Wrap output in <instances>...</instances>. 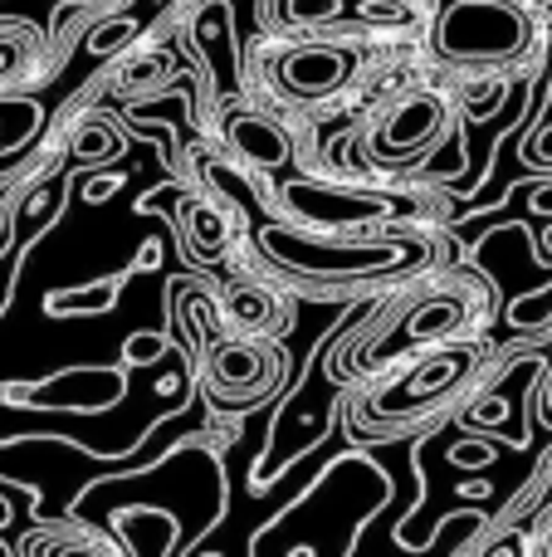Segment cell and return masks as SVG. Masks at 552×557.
<instances>
[{
  "instance_id": "6da1fadb",
  "label": "cell",
  "mask_w": 552,
  "mask_h": 557,
  "mask_svg": "<svg viewBox=\"0 0 552 557\" xmlns=\"http://www.w3.org/2000/svg\"><path fill=\"white\" fill-rule=\"evenodd\" d=\"M250 260L269 270L289 294L352 298L362 288H397L446 264L436 225H401L397 235L377 231H299V225H260Z\"/></svg>"
},
{
  "instance_id": "7a4b0ae2",
  "label": "cell",
  "mask_w": 552,
  "mask_h": 557,
  "mask_svg": "<svg viewBox=\"0 0 552 557\" xmlns=\"http://www.w3.org/2000/svg\"><path fill=\"white\" fill-rule=\"evenodd\" d=\"M489 318H494V298L479 274L436 264L416 278H401L397 288H387V304L362 323V333H352V343L338 352V382H372L426 347L475 337Z\"/></svg>"
},
{
  "instance_id": "3957f363",
  "label": "cell",
  "mask_w": 552,
  "mask_h": 557,
  "mask_svg": "<svg viewBox=\"0 0 552 557\" xmlns=\"http://www.w3.org/2000/svg\"><path fill=\"white\" fill-rule=\"evenodd\" d=\"M489 372V352L475 337L426 347L387 367L372 382L348 386V425L362 441H406L446 425L475 401V386Z\"/></svg>"
},
{
  "instance_id": "277c9868",
  "label": "cell",
  "mask_w": 552,
  "mask_h": 557,
  "mask_svg": "<svg viewBox=\"0 0 552 557\" xmlns=\"http://www.w3.org/2000/svg\"><path fill=\"white\" fill-rule=\"evenodd\" d=\"M372 49L367 29H264L250 49V88L289 123L318 117L362 94Z\"/></svg>"
},
{
  "instance_id": "5b68a950",
  "label": "cell",
  "mask_w": 552,
  "mask_h": 557,
  "mask_svg": "<svg viewBox=\"0 0 552 557\" xmlns=\"http://www.w3.org/2000/svg\"><path fill=\"white\" fill-rule=\"evenodd\" d=\"M528 45H534V25L514 0H455L446 10H430L421 35V54L440 78L494 74Z\"/></svg>"
},
{
  "instance_id": "8992f818",
  "label": "cell",
  "mask_w": 552,
  "mask_h": 557,
  "mask_svg": "<svg viewBox=\"0 0 552 557\" xmlns=\"http://www.w3.org/2000/svg\"><path fill=\"white\" fill-rule=\"evenodd\" d=\"M284 347L279 337H250V333H230L221 327L215 337L201 343V386L215 406L225 411H250V406L269 401L284 386Z\"/></svg>"
},
{
  "instance_id": "52a82bcc",
  "label": "cell",
  "mask_w": 552,
  "mask_h": 557,
  "mask_svg": "<svg viewBox=\"0 0 552 557\" xmlns=\"http://www.w3.org/2000/svg\"><path fill=\"white\" fill-rule=\"evenodd\" d=\"M215 147L230 157L240 172H250L254 182L269 186L274 176H284L293 166V133L289 117L264 108L260 98L250 103H225L215 113Z\"/></svg>"
},
{
  "instance_id": "ba28073f",
  "label": "cell",
  "mask_w": 552,
  "mask_h": 557,
  "mask_svg": "<svg viewBox=\"0 0 552 557\" xmlns=\"http://www.w3.org/2000/svg\"><path fill=\"white\" fill-rule=\"evenodd\" d=\"M215 313L221 327L230 333H250V337H284L293 327V298L269 270H260L254 260H244L230 278L215 284Z\"/></svg>"
},
{
  "instance_id": "9c48e42d",
  "label": "cell",
  "mask_w": 552,
  "mask_h": 557,
  "mask_svg": "<svg viewBox=\"0 0 552 557\" xmlns=\"http://www.w3.org/2000/svg\"><path fill=\"white\" fill-rule=\"evenodd\" d=\"M244 221H250V215L225 206L221 196L201 191V186H186L181 206H176V240H181V250L191 255L196 264H225L240 255Z\"/></svg>"
},
{
  "instance_id": "30bf717a",
  "label": "cell",
  "mask_w": 552,
  "mask_h": 557,
  "mask_svg": "<svg viewBox=\"0 0 552 557\" xmlns=\"http://www.w3.org/2000/svg\"><path fill=\"white\" fill-rule=\"evenodd\" d=\"M264 29H357V0H264Z\"/></svg>"
},
{
  "instance_id": "8fae6325",
  "label": "cell",
  "mask_w": 552,
  "mask_h": 557,
  "mask_svg": "<svg viewBox=\"0 0 552 557\" xmlns=\"http://www.w3.org/2000/svg\"><path fill=\"white\" fill-rule=\"evenodd\" d=\"M113 298H117V278H108L103 294H88V298H68V294H59V298H49L45 308H49V313H74V308H93V313H98V308H108Z\"/></svg>"
},
{
  "instance_id": "7c38bea8",
  "label": "cell",
  "mask_w": 552,
  "mask_h": 557,
  "mask_svg": "<svg viewBox=\"0 0 552 557\" xmlns=\"http://www.w3.org/2000/svg\"><path fill=\"white\" fill-rule=\"evenodd\" d=\"M162 337H156V333H142V337H133V343H127V362H137V357H156V352H162Z\"/></svg>"
},
{
  "instance_id": "4fadbf2b",
  "label": "cell",
  "mask_w": 552,
  "mask_h": 557,
  "mask_svg": "<svg viewBox=\"0 0 552 557\" xmlns=\"http://www.w3.org/2000/svg\"><path fill=\"white\" fill-rule=\"evenodd\" d=\"M5 519H10V504H5V499H0V523H5Z\"/></svg>"
}]
</instances>
